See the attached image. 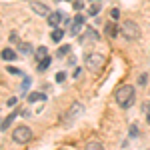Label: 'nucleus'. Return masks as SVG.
I'll list each match as a JSON object with an SVG mask.
<instances>
[{
  "label": "nucleus",
  "mask_w": 150,
  "mask_h": 150,
  "mask_svg": "<svg viewBox=\"0 0 150 150\" xmlns=\"http://www.w3.org/2000/svg\"><path fill=\"white\" fill-rule=\"evenodd\" d=\"M114 98H116V102L120 104V108H130L132 102H134V86H130V84L120 86L114 92Z\"/></svg>",
  "instance_id": "1"
},
{
  "label": "nucleus",
  "mask_w": 150,
  "mask_h": 150,
  "mask_svg": "<svg viewBox=\"0 0 150 150\" xmlns=\"http://www.w3.org/2000/svg\"><path fill=\"white\" fill-rule=\"evenodd\" d=\"M120 34L124 36L126 40H136L140 36V30H138V24L134 20H124L122 26H120Z\"/></svg>",
  "instance_id": "2"
},
{
  "label": "nucleus",
  "mask_w": 150,
  "mask_h": 150,
  "mask_svg": "<svg viewBox=\"0 0 150 150\" xmlns=\"http://www.w3.org/2000/svg\"><path fill=\"white\" fill-rule=\"evenodd\" d=\"M12 140L14 142H18V144H26V142H30L32 140V130L28 126H18L14 128V132H12Z\"/></svg>",
  "instance_id": "3"
},
{
  "label": "nucleus",
  "mask_w": 150,
  "mask_h": 150,
  "mask_svg": "<svg viewBox=\"0 0 150 150\" xmlns=\"http://www.w3.org/2000/svg\"><path fill=\"white\" fill-rule=\"evenodd\" d=\"M86 66L94 72H98V70L104 66V56L102 54H88L86 56Z\"/></svg>",
  "instance_id": "4"
},
{
  "label": "nucleus",
  "mask_w": 150,
  "mask_h": 150,
  "mask_svg": "<svg viewBox=\"0 0 150 150\" xmlns=\"http://www.w3.org/2000/svg\"><path fill=\"white\" fill-rule=\"evenodd\" d=\"M30 8H32V10H34L38 16H46V18L50 16L48 6H46V4H42V2H34V0H32V2H30Z\"/></svg>",
  "instance_id": "5"
},
{
  "label": "nucleus",
  "mask_w": 150,
  "mask_h": 150,
  "mask_svg": "<svg viewBox=\"0 0 150 150\" xmlns=\"http://www.w3.org/2000/svg\"><path fill=\"white\" fill-rule=\"evenodd\" d=\"M82 24H84V16H82V14H76V16H74V24H72V28H70V34L76 36L78 32H80Z\"/></svg>",
  "instance_id": "6"
},
{
  "label": "nucleus",
  "mask_w": 150,
  "mask_h": 150,
  "mask_svg": "<svg viewBox=\"0 0 150 150\" xmlns=\"http://www.w3.org/2000/svg\"><path fill=\"white\" fill-rule=\"evenodd\" d=\"M80 112H82V104H78V102L72 104V106H70V110H68V114H66V122H70L72 118H76Z\"/></svg>",
  "instance_id": "7"
},
{
  "label": "nucleus",
  "mask_w": 150,
  "mask_h": 150,
  "mask_svg": "<svg viewBox=\"0 0 150 150\" xmlns=\"http://www.w3.org/2000/svg\"><path fill=\"white\" fill-rule=\"evenodd\" d=\"M62 22V14L60 12H50V16H48V24L52 26V28H58V24Z\"/></svg>",
  "instance_id": "8"
},
{
  "label": "nucleus",
  "mask_w": 150,
  "mask_h": 150,
  "mask_svg": "<svg viewBox=\"0 0 150 150\" xmlns=\"http://www.w3.org/2000/svg\"><path fill=\"white\" fill-rule=\"evenodd\" d=\"M104 30H106V34L108 36H112L114 38L116 34H118V28H116V24H112V22H108L106 26H104Z\"/></svg>",
  "instance_id": "9"
},
{
  "label": "nucleus",
  "mask_w": 150,
  "mask_h": 150,
  "mask_svg": "<svg viewBox=\"0 0 150 150\" xmlns=\"http://www.w3.org/2000/svg\"><path fill=\"white\" fill-rule=\"evenodd\" d=\"M62 36H64V30H62V28H54V30H52V34H50V38H52L54 42H60V40H62Z\"/></svg>",
  "instance_id": "10"
},
{
  "label": "nucleus",
  "mask_w": 150,
  "mask_h": 150,
  "mask_svg": "<svg viewBox=\"0 0 150 150\" xmlns=\"http://www.w3.org/2000/svg\"><path fill=\"white\" fill-rule=\"evenodd\" d=\"M16 58V52L14 50H10V48H4L2 50V60H14Z\"/></svg>",
  "instance_id": "11"
},
{
  "label": "nucleus",
  "mask_w": 150,
  "mask_h": 150,
  "mask_svg": "<svg viewBox=\"0 0 150 150\" xmlns=\"http://www.w3.org/2000/svg\"><path fill=\"white\" fill-rule=\"evenodd\" d=\"M46 96L42 92H32V94H28V102H38V100H44Z\"/></svg>",
  "instance_id": "12"
},
{
  "label": "nucleus",
  "mask_w": 150,
  "mask_h": 150,
  "mask_svg": "<svg viewBox=\"0 0 150 150\" xmlns=\"http://www.w3.org/2000/svg\"><path fill=\"white\" fill-rule=\"evenodd\" d=\"M86 150H104V146L100 144V142H98V140H92V142H88Z\"/></svg>",
  "instance_id": "13"
},
{
  "label": "nucleus",
  "mask_w": 150,
  "mask_h": 150,
  "mask_svg": "<svg viewBox=\"0 0 150 150\" xmlns=\"http://www.w3.org/2000/svg\"><path fill=\"white\" fill-rule=\"evenodd\" d=\"M36 56H38V60H44V58H48V50L44 46H40L36 50Z\"/></svg>",
  "instance_id": "14"
},
{
  "label": "nucleus",
  "mask_w": 150,
  "mask_h": 150,
  "mask_svg": "<svg viewBox=\"0 0 150 150\" xmlns=\"http://www.w3.org/2000/svg\"><path fill=\"white\" fill-rule=\"evenodd\" d=\"M50 62H52V58L48 56V58H44L42 62H38V70H46L48 66H50Z\"/></svg>",
  "instance_id": "15"
},
{
  "label": "nucleus",
  "mask_w": 150,
  "mask_h": 150,
  "mask_svg": "<svg viewBox=\"0 0 150 150\" xmlns=\"http://www.w3.org/2000/svg\"><path fill=\"white\" fill-rule=\"evenodd\" d=\"M86 38H90V40H92V42H96V40H98V34H96V32H94L92 28H88V30H86Z\"/></svg>",
  "instance_id": "16"
},
{
  "label": "nucleus",
  "mask_w": 150,
  "mask_h": 150,
  "mask_svg": "<svg viewBox=\"0 0 150 150\" xmlns=\"http://www.w3.org/2000/svg\"><path fill=\"white\" fill-rule=\"evenodd\" d=\"M18 50H20L22 54H30V52H32V46H30V44H20Z\"/></svg>",
  "instance_id": "17"
},
{
  "label": "nucleus",
  "mask_w": 150,
  "mask_h": 150,
  "mask_svg": "<svg viewBox=\"0 0 150 150\" xmlns=\"http://www.w3.org/2000/svg\"><path fill=\"white\" fill-rule=\"evenodd\" d=\"M14 116H16V114H12V116H8V118H4V120H2V130H6V128H8V124L14 120Z\"/></svg>",
  "instance_id": "18"
},
{
  "label": "nucleus",
  "mask_w": 150,
  "mask_h": 150,
  "mask_svg": "<svg viewBox=\"0 0 150 150\" xmlns=\"http://www.w3.org/2000/svg\"><path fill=\"white\" fill-rule=\"evenodd\" d=\"M142 110H144V114H146V118H148V124H150V102L142 104Z\"/></svg>",
  "instance_id": "19"
},
{
  "label": "nucleus",
  "mask_w": 150,
  "mask_h": 150,
  "mask_svg": "<svg viewBox=\"0 0 150 150\" xmlns=\"http://www.w3.org/2000/svg\"><path fill=\"white\" fill-rule=\"evenodd\" d=\"M98 10H100V6H98V4H92V6L88 8V14H90V16H96Z\"/></svg>",
  "instance_id": "20"
},
{
  "label": "nucleus",
  "mask_w": 150,
  "mask_h": 150,
  "mask_svg": "<svg viewBox=\"0 0 150 150\" xmlns=\"http://www.w3.org/2000/svg\"><path fill=\"white\" fill-rule=\"evenodd\" d=\"M66 52H70V44H64V46L60 48V50H58V56H64Z\"/></svg>",
  "instance_id": "21"
},
{
  "label": "nucleus",
  "mask_w": 150,
  "mask_h": 150,
  "mask_svg": "<svg viewBox=\"0 0 150 150\" xmlns=\"http://www.w3.org/2000/svg\"><path fill=\"white\" fill-rule=\"evenodd\" d=\"M82 6H84L82 0H74V8H76V10H82Z\"/></svg>",
  "instance_id": "22"
},
{
  "label": "nucleus",
  "mask_w": 150,
  "mask_h": 150,
  "mask_svg": "<svg viewBox=\"0 0 150 150\" xmlns=\"http://www.w3.org/2000/svg\"><path fill=\"white\" fill-rule=\"evenodd\" d=\"M64 78H66L64 72H58V74H56V82H64Z\"/></svg>",
  "instance_id": "23"
},
{
  "label": "nucleus",
  "mask_w": 150,
  "mask_h": 150,
  "mask_svg": "<svg viewBox=\"0 0 150 150\" xmlns=\"http://www.w3.org/2000/svg\"><path fill=\"white\" fill-rule=\"evenodd\" d=\"M110 16H112V18H118V16H120L118 8H112V10H110Z\"/></svg>",
  "instance_id": "24"
},
{
  "label": "nucleus",
  "mask_w": 150,
  "mask_h": 150,
  "mask_svg": "<svg viewBox=\"0 0 150 150\" xmlns=\"http://www.w3.org/2000/svg\"><path fill=\"white\" fill-rule=\"evenodd\" d=\"M146 76H148V74H140V84H146V80H148V78H146Z\"/></svg>",
  "instance_id": "25"
},
{
  "label": "nucleus",
  "mask_w": 150,
  "mask_h": 150,
  "mask_svg": "<svg viewBox=\"0 0 150 150\" xmlns=\"http://www.w3.org/2000/svg\"><path fill=\"white\" fill-rule=\"evenodd\" d=\"M8 72H12V74H20V70L14 68V66H8Z\"/></svg>",
  "instance_id": "26"
},
{
  "label": "nucleus",
  "mask_w": 150,
  "mask_h": 150,
  "mask_svg": "<svg viewBox=\"0 0 150 150\" xmlns=\"http://www.w3.org/2000/svg\"><path fill=\"white\" fill-rule=\"evenodd\" d=\"M130 134H132V136H134V134H138V128L132 126V128H130Z\"/></svg>",
  "instance_id": "27"
},
{
  "label": "nucleus",
  "mask_w": 150,
  "mask_h": 150,
  "mask_svg": "<svg viewBox=\"0 0 150 150\" xmlns=\"http://www.w3.org/2000/svg\"><path fill=\"white\" fill-rule=\"evenodd\" d=\"M16 104V98H8V106H14Z\"/></svg>",
  "instance_id": "28"
}]
</instances>
